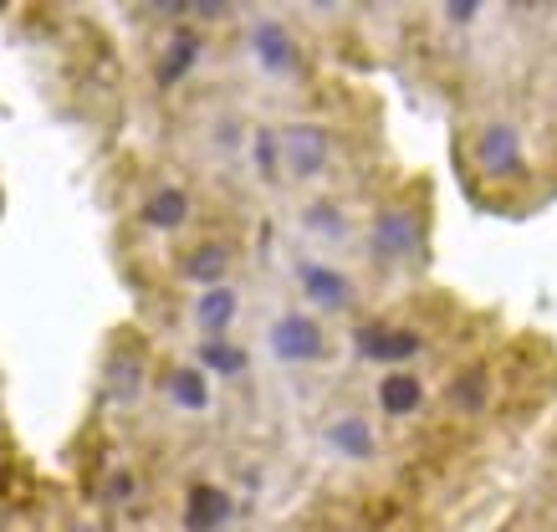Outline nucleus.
<instances>
[{"instance_id": "f257e3e1", "label": "nucleus", "mask_w": 557, "mask_h": 532, "mask_svg": "<svg viewBox=\"0 0 557 532\" xmlns=\"http://www.w3.org/2000/svg\"><path fill=\"white\" fill-rule=\"evenodd\" d=\"M471 159H475V170L486 174L491 185H522L527 174H532V154H527L522 128L507 123V119H491V123L475 128Z\"/></svg>"}, {"instance_id": "f03ea898", "label": "nucleus", "mask_w": 557, "mask_h": 532, "mask_svg": "<svg viewBox=\"0 0 557 532\" xmlns=\"http://www.w3.org/2000/svg\"><path fill=\"white\" fill-rule=\"evenodd\" d=\"M369 251L379 267H405L424 251V221L414 206H384L369 225Z\"/></svg>"}, {"instance_id": "7ed1b4c3", "label": "nucleus", "mask_w": 557, "mask_h": 532, "mask_svg": "<svg viewBox=\"0 0 557 532\" xmlns=\"http://www.w3.org/2000/svg\"><path fill=\"white\" fill-rule=\"evenodd\" d=\"M267 348L276 363H322L327 359V333L312 312H282L267 327Z\"/></svg>"}, {"instance_id": "20e7f679", "label": "nucleus", "mask_w": 557, "mask_h": 532, "mask_svg": "<svg viewBox=\"0 0 557 532\" xmlns=\"http://www.w3.org/2000/svg\"><path fill=\"white\" fill-rule=\"evenodd\" d=\"M276 138H282V170L292 180H318L333 164V134L322 123H287Z\"/></svg>"}, {"instance_id": "39448f33", "label": "nucleus", "mask_w": 557, "mask_h": 532, "mask_svg": "<svg viewBox=\"0 0 557 532\" xmlns=\"http://www.w3.org/2000/svg\"><path fill=\"white\" fill-rule=\"evenodd\" d=\"M251 57H256V67L267 72V77H292V72L302 67V47H297V36H292L287 21H276V16H261L251 26Z\"/></svg>"}, {"instance_id": "423d86ee", "label": "nucleus", "mask_w": 557, "mask_h": 532, "mask_svg": "<svg viewBox=\"0 0 557 532\" xmlns=\"http://www.w3.org/2000/svg\"><path fill=\"white\" fill-rule=\"evenodd\" d=\"M297 287H302L307 308H322V312H348L354 308V282L338 272V267H327V261H302L297 267Z\"/></svg>"}, {"instance_id": "0eeeda50", "label": "nucleus", "mask_w": 557, "mask_h": 532, "mask_svg": "<svg viewBox=\"0 0 557 532\" xmlns=\"http://www.w3.org/2000/svg\"><path fill=\"white\" fill-rule=\"evenodd\" d=\"M189 215H195V200H189L185 185H159V189H149L144 206H138V225H144V231H159V236L189 225Z\"/></svg>"}, {"instance_id": "6e6552de", "label": "nucleus", "mask_w": 557, "mask_h": 532, "mask_svg": "<svg viewBox=\"0 0 557 532\" xmlns=\"http://www.w3.org/2000/svg\"><path fill=\"white\" fill-rule=\"evenodd\" d=\"M231 267H236V251H231L225 240H200V246H189L185 257H180V276H185V282H195L200 293L225 287Z\"/></svg>"}, {"instance_id": "1a4fd4ad", "label": "nucleus", "mask_w": 557, "mask_h": 532, "mask_svg": "<svg viewBox=\"0 0 557 532\" xmlns=\"http://www.w3.org/2000/svg\"><path fill=\"white\" fill-rule=\"evenodd\" d=\"M236 512V502L215 481H195L185 492V532H220Z\"/></svg>"}, {"instance_id": "9d476101", "label": "nucleus", "mask_w": 557, "mask_h": 532, "mask_svg": "<svg viewBox=\"0 0 557 532\" xmlns=\"http://www.w3.org/2000/svg\"><path fill=\"white\" fill-rule=\"evenodd\" d=\"M424 399H430V389H424V379L409 374V369H388V374L379 379V410H384L388 420H409V415H420Z\"/></svg>"}, {"instance_id": "9b49d317", "label": "nucleus", "mask_w": 557, "mask_h": 532, "mask_svg": "<svg viewBox=\"0 0 557 532\" xmlns=\"http://www.w3.org/2000/svg\"><path fill=\"white\" fill-rule=\"evenodd\" d=\"M322 435H327V446L338 450L343 461H373L379 456V435H373V425L363 415H333Z\"/></svg>"}, {"instance_id": "f8f14e48", "label": "nucleus", "mask_w": 557, "mask_h": 532, "mask_svg": "<svg viewBox=\"0 0 557 532\" xmlns=\"http://www.w3.org/2000/svg\"><path fill=\"white\" fill-rule=\"evenodd\" d=\"M200 52H205L200 32H195V26H174L170 47L159 52V67H153L159 87H180V83H185L189 72H195V62H200Z\"/></svg>"}, {"instance_id": "ddd939ff", "label": "nucleus", "mask_w": 557, "mask_h": 532, "mask_svg": "<svg viewBox=\"0 0 557 532\" xmlns=\"http://www.w3.org/2000/svg\"><path fill=\"white\" fill-rule=\"evenodd\" d=\"M164 395H170L174 410L205 415L210 410V399H215V389H210V379H205L195 363H174L170 374H164Z\"/></svg>"}, {"instance_id": "4468645a", "label": "nucleus", "mask_w": 557, "mask_h": 532, "mask_svg": "<svg viewBox=\"0 0 557 532\" xmlns=\"http://www.w3.org/2000/svg\"><path fill=\"white\" fill-rule=\"evenodd\" d=\"M195 369L205 379H240L251 369V354L236 344V338H200L195 348Z\"/></svg>"}, {"instance_id": "2eb2a0df", "label": "nucleus", "mask_w": 557, "mask_h": 532, "mask_svg": "<svg viewBox=\"0 0 557 532\" xmlns=\"http://www.w3.org/2000/svg\"><path fill=\"white\" fill-rule=\"evenodd\" d=\"M236 312H240L236 287H210V293H200V302H195V327H200L205 338H225L231 323H236Z\"/></svg>"}, {"instance_id": "dca6fc26", "label": "nucleus", "mask_w": 557, "mask_h": 532, "mask_svg": "<svg viewBox=\"0 0 557 532\" xmlns=\"http://www.w3.org/2000/svg\"><path fill=\"white\" fill-rule=\"evenodd\" d=\"M102 389H108V399H119V405H134V399L144 395V354H134V348H119V354L108 359Z\"/></svg>"}, {"instance_id": "f3484780", "label": "nucleus", "mask_w": 557, "mask_h": 532, "mask_svg": "<svg viewBox=\"0 0 557 532\" xmlns=\"http://www.w3.org/2000/svg\"><path fill=\"white\" fill-rule=\"evenodd\" d=\"M450 410L456 415H481L491 405V374L475 363V369H460L456 379H450Z\"/></svg>"}, {"instance_id": "a211bd4d", "label": "nucleus", "mask_w": 557, "mask_h": 532, "mask_svg": "<svg viewBox=\"0 0 557 532\" xmlns=\"http://www.w3.org/2000/svg\"><path fill=\"white\" fill-rule=\"evenodd\" d=\"M430 348L420 327H405V323H388V344H384V369H399V363H414Z\"/></svg>"}, {"instance_id": "6ab92c4d", "label": "nucleus", "mask_w": 557, "mask_h": 532, "mask_svg": "<svg viewBox=\"0 0 557 532\" xmlns=\"http://www.w3.org/2000/svg\"><path fill=\"white\" fill-rule=\"evenodd\" d=\"M302 225L312 231V236H322V240H343V236H348V215H343L333 200H312V206L302 210Z\"/></svg>"}, {"instance_id": "aec40b11", "label": "nucleus", "mask_w": 557, "mask_h": 532, "mask_svg": "<svg viewBox=\"0 0 557 532\" xmlns=\"http://www.w3.org/2000/svg\"><path fill=\"white\" fill-rule=\"evenodd\" d=\"M251 154H256V170H261V180H276L282 174V138H276V128H256L251 134Z\"/></svg>"}, {"instance_id": "412c9836", "label": "nucleus", "mask_w": 557, "mask_h": 532, "mask_svg": "<svg viewBox=\"0 0 557 532\" xmlns=\"http://www.w3.org/2000/svg\"><path fill=\"white\" fill-rule=\"evenodd\" d=\"M134 492H138L134 471H113V477H108V486H102V502H128Z\"/></svg>"}, {"instance_id": "4be33fe9", "label": "nucleus", "mask_w": 557, "mask_h": 532, "mask_svg": "<svg viewBox=\"0 0 557 532\" xmlns=\"http://www.w3.org/2000/svg\"><path fill=\"white\" fill-rule=\"evenodd\" d=\"M440 16L450 21V26H471L481 16V0H450V5H440Z\"/></svg>"}, {"instance_id": "5701e85b", "label": "nucleus", "mask_w": 557, "mask_h": 532, "mask_svg": "<svg viewBox=\"0 0 557 532\" xmlns=\"http://www.w3.org/2000/svg\"><path fill=\"white\" fill-rule=\"evenodd\" d=\"M5 481H11V471H5V456H0V492H5Z\"/></svg>"}]
</instances>
